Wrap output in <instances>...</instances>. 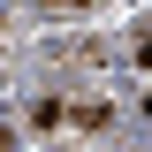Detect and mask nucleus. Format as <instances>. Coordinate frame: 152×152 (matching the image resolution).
Segmentation results:
<instances>
[{
    "instance_id": "nucleus-1",
    "label": "nucleus",
    "mask_w": 152,
    "mask_h": 152,
    "mask_svg": "<svg viewBox=\"0 0 152 152\" xmlns=\"http://www.w3.org/2000/svg\"><path fill=\"white\" fill-rule=\"evenodd\" d=\"M31 129H91V137H107L114 129V107L99 99V107H61V99H38L31 107Z\"/></svg>"
},
{
    "instance_id": "nucleus-2",
    "label": "nucleus",
    "mask_w": 152,
    "mask_h": 152,
    "mask_svg": "<svg viewBox=\"0 0 152 152\" xmlns=\"http://www.w3.org/2000/svg\"><path fill=\"white\" fill-rule=\"evenodd\" d=\"M31 8H61V15H84L91 0H31Z\"/></svg>"
},
{
    "instance_id": "nucleus-3",
    "label": "nucleus",
    "mask_w": 152,
    "mask_h": 152,
    "mask_svg": "<svg viewBox=\"0 0 152 152\" xmlns=\"http://www.w3.org/2000/svg\"><path fill=\"white\" fill-rule=\"evenodd\" d=\"M0 152H15V137H8V129H0Z\"/></svg>"
}]
</instances>
